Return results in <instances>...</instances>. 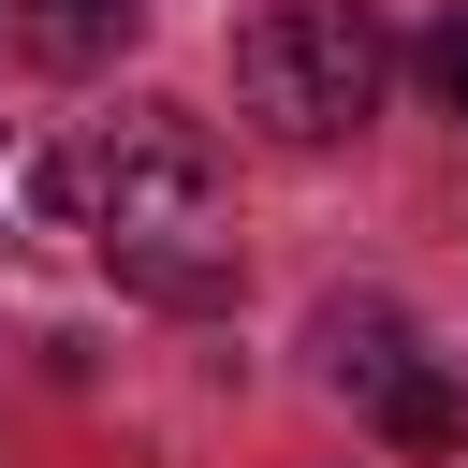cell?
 I'll return each instance as SVG.
<instances>
[{"instance_id": "5b68a950", "label": "cell", "mask_w": 468, "mask_h": 468, "mask_svg": "<svg viewBox=\"0 0 468 468\" xmlns=\"http://www.w3.org/2000/svg\"><path fill=\"white\" fill-rule=\"evenodd\" d=\"M366 410H380V439H395V453H453V424H468V410H453V380H439V366H395V380H380V395H366Z\"/></svg>"}, {"instance_id": "3957f363", "label": "cell", "mask_w": 468, "mask_h": 468, "mask_svg": "<svg viewBox=\"0 0 468 468\" xmlns=\"http://www.w3.org/2000/svg\"><path fill=\"white\" fill-rule=\"evenodd\" d=\"M15 15V44L44 58V73H102L132 29H146V0H0Z\"/></svg>"}, {"instance_id": "8992f818", "label": "cell", "mask_w": 468, "mask_h": 468, "mask_svg": "<svg viewBox=\"0 0 468 468\" xmlns=\"http://www.w3.org/2000/svg\"><path fill=\"white\" fill-rule=\"evenodd\" d=\"M410 73H424V102H439V117L468 132V15H439V29L410 44Z\"/></svg>"}, {"instance_id": "277c9868", "label": "cell", "mask_w": 468, "mask_h": 468, "mask_svg": "<svg viewBox=\"0 0 468 468\" xmlns=\"http://www.w3.org/2000/svg\"><path fill=\"white\" fill-rule=\"evenodd\" d=\"M322 366H336V395H380V380L410 366V322H395V307H336V322H322Z\"/></svg>"}, {"instance_id": "7a4b0ae2", "label": "cell", "mask_w": 468, "mask_h": 468, "mask_svg": "<svg viewBox=\"0 0 468 468\" xmlns=\"http://www.w3.org/2000/svg\"><path fill=\"white\" fill-rule=\"evenodd\" d=\"M380 73H395V44H380L366 0H263V15L234 29V102H249V132H278V146L366 132V117H380Z\"/></svg>"}, {"instance_id": "6da1fadb", "label": "cell", "mask_w": 468, "mask_h": 468, "mask_svg": "<svg viewBox=\"0 0 468 468\" xmlns=\"http://www.w3.org/2000/svg\"><path fill=\"white\" fill-rule=\"evenodd\" d=\"M73 234L117 263V292L146 307H219L249 278V219H234V161L190 132V117H117L73 176H58Z\"/></svg>"}]
</instances>
